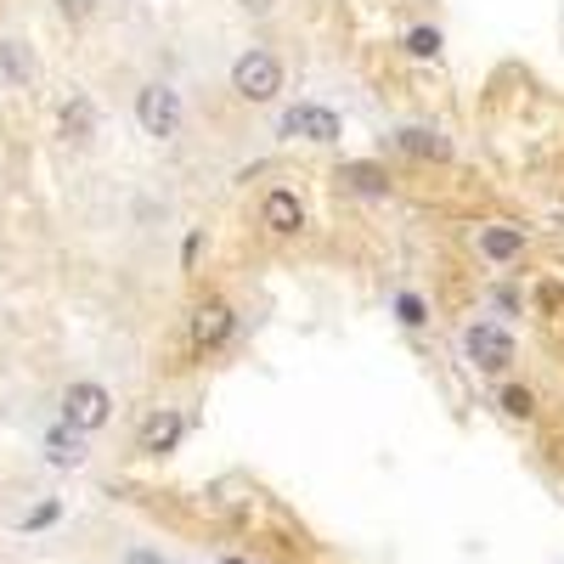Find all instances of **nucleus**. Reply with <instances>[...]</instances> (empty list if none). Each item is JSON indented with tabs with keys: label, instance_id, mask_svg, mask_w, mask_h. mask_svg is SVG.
I'll list each match as a JSON object with an SVG mask.
<instances>
[{
	"label": "nucleus",
	"instance_id": "nucleus-3",
	"mask_svg": "<svg viewBox=\"0 0 564 564\" xmlns=\"http://www.w3.org/2000/svg\"><path fill=\"white\" fill-rule=\"evenodd\" d=\"M136 124H142V136H153V142H176L181 124H187L181 91H176L170 80H147V85L136 91Z\"/></svg>",
	"mask_w": 564,
	"mask_h": 564
},
{
	"label": "nucleus",
	"instance_id": "nucleus-13",
	"mask_svg": "<svg viewBox=\"0 0 564 564\" xmlns=\"http://www.w3.org/2000/svg\"><path fill=\"white\" fill-rule=\"evenodd\" d=\"M345 192H356V197H389V170L384 164H373V158H350V164H339V176H334Z\"/></svg>",
	"mask_w": 564,
	"mask_h": 564
},
{
	"label": "nucleus",
	"instance_id": "nucleus-23",
	"mask_svg": "<svg viewBox=\"0 0 564 564\" xmlns=\"http://www.w3.org/2000/svg\"><path fill=\"white\" fill-rule=\"evenodd\" d=\"M197 249H204V238H197V231H192V238H187V249H181V260H187V272H192V265H197Z\"/></svg>",
	"mask_w": 564,
	"mask_h": 564
},
{
	"label": "nucleus",
	"instance_id": "nucleus-20",
	"mask_svg": "<svg viewBox=\"0 0 564 564\" xmlns=\"http://www.w3.org/2000/svg\"><path fill=\"white\" fill-rule=\"evenodd\" d=\"M238 12H249V17H272L277 0H238Z\"/></svg>",
	"mask_w": 564,
	"mask_h": 564
},
{
	"label": "nucleus",
	"instance_id": "nucleus-4",
	"mask_svg": "<svg viewBox=\"0 0 564 564\" xmlns=\"http://www.w3.org/2000/svg\"><path fill=\"white\" fill-rule=\"evenodd\" d=\"M62 423L80 429V435H96V429H108L113 423V395L108 384H96V379H74L69 389H62Z\"/></svg>",
	"mask_w": 564,
	"mask_h": 564
},
{
	"label": "nucleus",
	"instance_id": "nucleus-9",
	"mask_svg": "<svg viewBox=\"0 0 564 564\" xmlns=\"http://www.w3.org/2000/svg\"><path fill=\"white\" fill-rule=\"evenodd\" d=\"M389 147L401 153V158H418V164H446L452 158V136L435 124H401L389 136Z\"/></svg>",
	"mask_w": 564,
	"mask_h": 564
},
{
	"label": "nucleus",
	"instance_id": "nucleus-24",
	"mask_svg": "<svg viewBox=\"0 0 564 564\" xmlns=\"http://www.w3.org/2000/svg\"><path fill=\"white\" fill-rule=\"evenodd\" d=\"M226 564H243V559H226Z\"/></svg>",
	"mask_w": 564,
	"mask_h": 564
},
{
	"label": "nucleus",
	"instance_id": "nucleus-1",
	"mask_svg": "<svg viewBox=\"0 0 564 564\" xmlns=\"http://www.w3.org/2000/svg\"><path fill=\"white\" fill-rule=\"evenodd\" d=\"M463 361H469L475 373H485V379H503V373H514V361H519V339L508 334L503 322H485V316H475L469 327H463Z\"/></svg>",
	"mask_w": 564,
	"mask_h": 564
},
{
	"label": "nucleus",
	"instance_id": "nucleus-7",
	"mask_svg": "<svg viewBox=\"0 0 564 564\" xmlns=\"http://www.w3.org/2000/svg\"><path fill=\"white\" fill-rule=\"evenodd\" d=\"M181 441H187V418L176 407H153L142 418V429H136V452L142 457H170Z\"/></svg>",
	"mask_w": 564,
	"mask_h": 564
},
{
	"label": "nucleus",
	"instance_id": "nucleus-18",
	"mask_svg": "<svg viewBox=\"0 0 564 564\" xmlns=\"http://www.w3.org/2000/svg\"><path fill=\"white\" fill-rule=\"evenodd\" d=\"M51 12L62 23H91L96 17V0H51Z\"/></svg>",
	"mask_w": 564,
	"mask_h": 564
},
{
	"label": "nucleus",
	"instance_id": "nucleus-8",
	"mask_svg": "<svg viewBox=\"0 0 564 564\" xmlns=\"http://www.w3.org/2000/svg\"><path fill=\"white\" fill-rule=\"evenodd\" d=\"M260 226L272 231V238H293V231L305 226V197L293 187H272L260 197Z\"/></svg>",
	"mask_w": 564,
	"mask_h": 564
},
{
	"label": "nucleus",
	"instance_id": "nucleus-19",
	"mask_svg": "<svg viewBox=\"0 0 564 564\" xmlns=\"http://www.w3.org/2000/svg\"><path fill=\"white\" fill-rule=\"evenodd\" d=\"M491 300H496V311H508V316H519V311H525V300H519V293H514V288H496V293H491Z\"/></svg>",
	"mask_w": 564,
	"mask_h": 564
},
{
	"label": "nucleus",
	"instance_id": "nucleus-12",
	"mask_svg": "<svg viewBox=\"0 0 564 564\" xmlns=\"http://www.w3.org/2000/svg\"><path fill=\"white\" fill-rule=\"evenodd\" d=\"M57 136L69 142V147H85V142L96 136V103H91L85 91H74L69 103L57 108Z\"/></svg>",
	"mask_w": 564,
	"mask_h": 564
},
{
	"label": "nucleus",
	"instance_id": "nucleus-15",
	"mask_svg": "<svg viewBox=\"0 0 564 564\" xmlns=\"http://www.w3.org/2000/svg\"><path fill=\"white\" fill-rule=\"evenodd\" d=\"M496 407H503V418H514V423H530L537 418V389L530 384H503L496 389Z\"/></svg>",
	"mask_w": 564,
	"mask_h": 564
},
{
	"label": "nucleus",
	"instance_id": "nucleus-11",
	"mask_svg": "<svg viewBox=\"0 0 564 564\" xmlns=\"http://www.w3.org/2000/svg\"><path fill=\"white\" fill-rule=\"evenodd\" d=\"M475 249H480V260H491V265H514V260H525V226L491 220V226L475 231Z\"/></svg>",
	"mask_w": 564,
	"mask_h": 564
},
{
	"label": "nucleus",
	"instance_id": "nucleus-5",
	"mask_svg": "<svg viewBox=\"0 0 564 564\" xmlns=\"http://www.w3.org/2000/svg\"><path fill=\"white\" fill-rule=\"evenodd\" d=\"M231 334H238V311H231L226 300H197L192 305V322H187V339H192V356L197 361H209L215 350H226L231 345Z\"/></svg>",
	"mask_w": 564,
	"mask_h": 564
},
{
	"label": "nucleus",
	"instance_id": "nucleus-17",
	"mask_svg": "<svg viewBox=\"0 0 564 564\" xmlns=\"http://www.w3.org/2000/svg\"><path fill=\"white\" fill-rule=\"evenodd\" d=\"M395 316H401V327H423V322H429V305H423V293L401 288V293H395Z\"/></svg>",
	"mask_w": 564,
	"mask_h": 564
},
{
	"label": "nucleus",
	"instance_id": "nucleus-10",
	"mask_svg": "<svg viewBox=\"0 0 564 564\" xmlns=\"http://www.w3.org/2000/svg\"><path fill=\"white\" fill-rule=\"evenodd\" d=\"M35 74H40L35 46L17 40V35H0V91H28Z\"/></svg>",
	"mask_w": 564,
	"mask_h": 564
},
{
	"label": "nucleus",
	"instance_id": "nucleus-22",
	"mask_svg": "<svg viewBox=\"0 0 564 564\" xmlns=\"http://www.w3.org/2000/svg\"><path fill=\"white\" fill-rule=\"evenodd\" d=\"M57 514H62V508H57V503H46V508H35V514H28V519H23V525H51V519H57Z\"/></svg>",
	"mask_w": 564,
	"mask_h": 564
},
{
	"label": "nucleus",
	"instance_id": "nucleus-6",
	"mask_svg": "<svg viewBox=\"0 0 564 564\" xmlns=\"http://www.w3.org/2000/svg\"><path fill=\"white\" fill-rule=\"evenodd\" d=\"M277 136H283V142L334 147V142L345 136V119H339L334 108H322V103H293V108H283V119H277Z\"/></svg>",
	"mask_w": 564,
	"mask_h": 564
},
{
	"label": "nucleus",
	"instance_id": "nucleus-21",
	"mask_svg": "<svg viewBox=\"0 0 564 564\" xmlns=\"http://www.w3.org/2000/svg\"><path fill=\"white\" fill-rule=\"evenodd\" d=\"M119 564H164V553H153V548H130Z\"/></svg>",
	"mask_w": 564,
	"mask_h": 564
},
{
	"label": "nucleus",
	"instance_id": "nucleus-16",
	"mask_svg": "<svg viewBox=\"0 0 564 564\" xmlns=\"http://www.w3.org/2000/svg\"><path fill=\"white\" fill-rule=\"evenodd\" d=\"M407 57H418V62H435L441 57V46H446V35L441 28H429V23H418V28H407Z\"/></svg>",
	"mask_w": 564,
	"mask_h": 564
},
{
	"label": "nucleus",
	"instance_id": "nucleus-2",
	"mask_svg": "<svg viewBox=\"0 0 564 564\" xmlns=\"http://www.w3.org/2000/svg\"><path fill=\"white\" fill-rule=\"evenodd\" d=\"M231 96L249 108H265L283 96V57L265 51V46H249L238 62H231Z\"/></svg>",
	"mask_w": 564,
	"mask_h": 564
},
{
	"label": "nucleus",
	"instance_id": "nucleus-14",
	"mask_svg": "<svg viewBox=\"0 0 564 564\" xmlns=\"http://www.w3.org/2000/svg\"><path fill=\"white\" fill-rule=\"evenodd\" d=\"M91 457V446H85V435L80 429H69V423H51L46 429V463H57V469H80V463Z\"/></svg>",
	"mask_w": 564,
	"mask_h": 564
}]
</instances>
